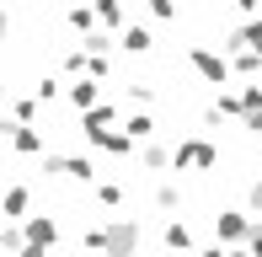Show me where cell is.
Masks as SVG:
<instances>
[{"mask_svg": "<svg viewBox=\"0 0 262 257\" xmlns=\"http://www.w3.org/2000/svg\"><path fill=\"white\" fill-rule=\"evenodd\" d=\"M235 6H241V11H257V0H235Z\"/></svg>", "mask_w": 262, "mask_h": 257, "instance_id": "8992f818", "label": "cell"}, {"mask_svg": "<svg viewBox=\"0 0 262 257\" xmlns=\"http://www.w3.org/2000/svg\"><path fill=\"white\" fill-rule=\"evenodd\" d=\"M220 236H225V241L246 236V220H241V215H220Z\"/></svg>", "mask_w": 262, "mask_h": 257, "instance_id": "3957f363", "label": "cell"}, {"mask_svg": "<svg viewBox=\"0 0 262 257\" xmlns=\"http://www.w3.org/2000/svg\"><path fill=\"white\" fill-rule=\"evenodd\" d=\"M123 43H128V49H150V32H145V27H128Z\"/></svg>", "mask_w": 262, "mask_h": 257, "instance_id": "277c9868", "label": "cell"}, {"mask_svg": "<svg viewBox=\"0 0 262 257\" xmlns=\"http://www.w3.org/2000/svg\"><path fill=\"white\" fill-rule=\"evenodd\" d=\"M166 241H171V247H187L193 236H187V225H171V230H166Z\"/></svg>", "mask_w": 262, "mask_h": 257, "instance_id": "5b68a950", "label": "cell"}, {"mask_svg": "<svg viewBox=\"0 0 262 257\" xmlns=\"http://www.w3.org/2000/svg\"><path fill=\"white\" fill-rule=\"evenodd\" d=\"M177 166H214V145H204V139L177 145Z\"/></svg>", "mask_w": 262, "mask_h": 257, "instance_id": "6da1fadb", "label": "cell"}, {"mask_svg": "<svg viewBox=\"0 0 262 257\" xmlns=\"http://www.w3.org/2000/svg\"><path fill=\"white\" fill-rule=\"evenodd\" d=\"M193 65H198V70H204V75H209V80H225V59H214V54H209V49H193Z\"/></svg>", "mask_w": 262, "mask_h": 257, "instance_id": "7a4b0ae2", "label": "cell"}]
</instances>
